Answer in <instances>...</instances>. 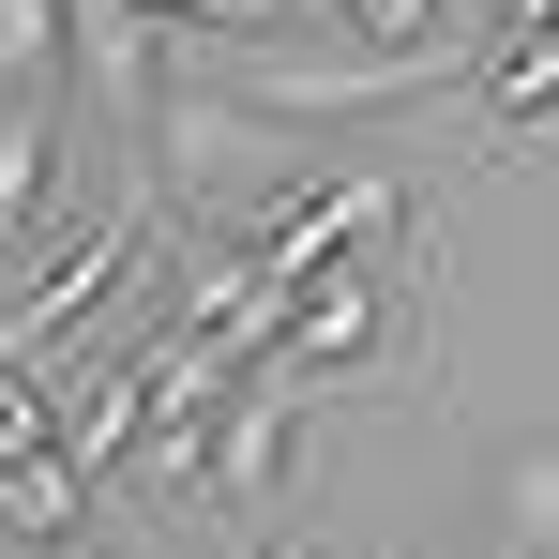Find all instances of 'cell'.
<instances>
[{
  "label": "cell",
  "instance_id": "obj_1",
  "mask_svg": "<svg viewBox=\"0 0 559 559\" xmlns=\"http://www.w3.org/2000/svg\"><path fill=\"white\" fill-rule=\"evenodd\" d=\"M152 287H167V197L136 182V197H121V212L92 227V242H61L46 273L0 302V364H31V378H46V364H76V348H92L121 302L152 318Z\"/></svg>",
  "mask_w": 559,
  "mask_h": 559
},
{
  "label": "cell",
  "instance_id": "obj_2",
  "mask_svg": "<svg viewBox=\"0 0 559 559\" xmlns=\"http://www.w3.org/2000/svg\"><path fill=\"white\" fill-rule=\"evenodd\" d=\"M424 287H439V242L408 227V242H378V258H333V273H302L273 302V364L258 378H287V393H318V378H364L408 318H424Z\"/></svg>",
  "mask_w": 559,
  "mask_h": 559
},
{
  "label": "cell",
  "instance_id": "obj_3",
  "mask_svg": "<svg viewBox=\"0 0 559 559\" xmlns=\"http://www.w3.org/2000/svg\"><path fill=\"white\" fill-rule=\"evenodd\" d=\"M424 227V197H408V167H378V152H348V167H287L273 212L242 227V273H258V302H287L302 273H333V258H378V242H408ZM273 364V348H258Z\"/></svg>",
  "mask_w": 559,
  "mask_h": 559
},
{
  "label": "cell",
  "instance_id": "obj_4",
  "mask_svg": "<svg viewBox=\"0 0 559 559\" xmlns=\"http://www.w3.org/2000/svg\"><path fill=\"white\" fill-rule=\"evenodd\" d=\"M167 393H182V364H167V348H152V333H121V348H92V364L61 378V468H76V484H121V468L152 454V424H167Z\"/></svg>",
  "mask_w": 559,
  "mask_h": 559
},
{
  "label": "cell",
  "instance_id": "obj_5",
  "mask_svg": "<svg viewBox=\"0 0 559 559\" xmlns=\"http://www.w3.org/2000/svg\"><path fill=\"white\" fill-rule=\"evenodd\" d=\"M287 468H302V393H287V378H227V408H212V468H197V514H273Z\"/></svg>",
  "mask_w": 559,
  "mask_h": 559
},
{
  "label": "cell",
  "instance_id": "obj_6",
  "mask_svg": "<svg viewBox=\"0 0 559 559\" xmlns=\"http://www.w3.org/2000/svg\"><path fill=\"white\" fill-rule=\"evenodd\" d=\"M61 227V92H0V242Z\"/></svg>",
  "mask_w": 559,
  "mask_h": 559
},
{
  "label": "cell",
  "instance_id": "obj_7",
  "mask_svg": "<svg viewBox=\"0 0 559 559\" xmlns=\"http://www.w3.org/2000/svg\"><path fill=\"white\" fill-rule=\"evenodd\" d=\"M76 76V0H0V92H61Z\"/></svg>",
  "mask_w": 559,
  "mask_h": 559
},
{
  "label": "cell",
  "instance_id": "obj_8",
  "mask_svg": "<svg viewBox=\"0 0 559 559\" xmlns=\"http://www.w3.org/2000/svg\"><path fill=\"white\" fill-rule=\"evenodd\" d=\"M439 15H454V0H333V31H348L364 61H439Z\"/></svg>",
  "mask_w": 559,
  "mask_h": 559
},
{
  "label": "cell",
  "instance_id": "obj_9",
  "mask_svg": "<svg viewBox=\"0 0 559 559\" xmlns=\"http://www.w3.org/2000/svg\"><path fill=\"white\" fill-rule=\"evenodd\" d=\"M545 106H559V31L484 46V121H545Z\"/></svg>",
  "mask_w": 559,
  "mask_h": 559
},
{
  "label": "cell",
  "instance_id": "obj_10",
  "mask_svg": "<svg viewBox=\"0 0 559 559\" xmlns=\"http://www.w3.org/2000/svg\"><path fill=\"white\" fill-rule=\"evenodd\" d=\"M46 454H61V378L0 364V468H46Z\"/></svg>",
  "mask_w": 559,
  "mask_h": 559
},
{
  "label": "cell",
  "instance_id": "obj_11",
  "mask_svg": "<svg viewBox=\"0 0 559 559\" xmlns=\"http://www.w3.org/2000/svg\"><path fill=\"white\" fill-rule=\"evenodd\" d=\"M499 559H559V454H514V530Z\"/></svg>",
  "mask_w": 559,
  "mask_h": 559
},
{
  "label": "cell",
  "instance_id": "obj_12",
  "mask_svg": "<svg viewBox=\"0 0 559 559\" xmlns=\"http://www.w3.org/2000/svg\"><path fill=\"white\" fill-rule=\"evenodd\" d=\"M136 15H152V31L182 15V31H258V46H287V15H302V0H136Z\"/></svg>",
  "mask_w": 559,
  "mask_h": 559
},
{
  "label": "cell",
  "instance_id": "obj_13",
  "mask_svg": "<svg viewBox=\"0 0 559 559\" xmlns=\"http://www.w3.org/2000/svg\"><path fill=\"white\" fill-rule=\"evenodd\" d=\"M530 31H559V0H484V46H530Z\"/></svg>",
  "mask_w": 559,
  "mask_h": 559
},
{
  "label": "cell",
  "instance_id": "obj_14",
  "mask_svg": "<svg viewBox=\"0 0 559 559\" xmlns=\"http://www.w3.org/2000/svg\"><path fill=\"white\" fill-rule=\"evenodd\" d=\"M46 559H136V545H106V530H92V545H46Z\"/></svg>",
  "mask_w": 559,
  "mask_h": 559
},
{
  "label": "cell",
  "instance_id": "obj_15",
  "mask_svg": "<svg viewBox=\"0 0 559 559\" xmlns=\"http://www.w3.org/2000/svg\"><path fill=\"white\" fill-rule=\"evenodd\" d=\"M273 559H378V545H273Z\"/></svg>",
  "mask_w": 559,
  "mask_h": 559
},
{
  "label": "cell",
  "instance_id": "obj_16",
  "mask_svg": "<svg viewBox=\"0 0 559 559\" xmlns=\"http://www.w3.org/2000/svg\"><path fill=\"white\" fill-rule=\"evenodd\" d=\"M212 559H227V545H212Z\"/></svg>",
  "mask_w": 559,
  "mask_h": 559
}]
</instances>
